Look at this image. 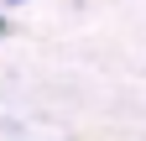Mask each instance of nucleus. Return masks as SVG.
<instances>
[{
	"mask_svg": "<svg viewBox=\"0 0 146 141\" xmlns=\"http://www.w3.org/2000/svg\"><path fill=\"white\" fill-rule=\"evenodd\" d=\"M5 31H11V21H5V16H0V37H5Z\"/></svg>",
	"mask_w": 146,
	"mask_h": 141,
	"instance_id": "1",
	"label": "nucleus"
},
{
	"mask_svg": "<svg viewBox=\"0 0 146 141\" xmlns=\"http://www.w3.org/2000/svg\"><path fill=\"white\" fill-rule=\"evenodd\" d=\"M0 5H26V0H0Z\"/></svg>",
	"mask_w": 146,
	"mask_h": 141,
	"instance_id": "2",
	"label": "nucleus"
}]
</instances>
